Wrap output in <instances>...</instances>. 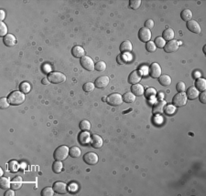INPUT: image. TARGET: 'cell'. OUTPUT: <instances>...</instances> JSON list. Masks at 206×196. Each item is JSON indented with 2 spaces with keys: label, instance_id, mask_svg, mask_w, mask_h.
I'll return each mask as SVG.
<instances>
[{
  "label": "cell",
  "instance_id": "cell-37",
  "mask_svg": "<svg viewBox=\"0 0 206 196\" xmlns=\"http://www.w3.org/2000/svg\"><path fill=\"white\" fill-rule=\"evenodd\" d=\"M53 194H54V190L50 187H46L41 191L42 196H52Z\"/></svg>",
  "mask_w": 206,
  "mask_h": 196
},
{
  "label": "cell",
  "instance_id": "cell-1",
  "mask_svg": "<svg viewBox=\"0 0 206 196\" xmlns=\"http://www.w3.org/2000/svg\"><path fill=\"white\" fill-rule=\"evenodd\" d=\"M8 101L11 105H20L25 101V95L21 91H13L8 96Z\"/></svg>",
  "mask_w": 206,
  "mask_h": 196
},
{
  "label": "cell",
  "instance_id": "cell-33",
  "mask_svg": "<svg viewBox=\"0 0 206 196\" xmlns=\"http://www.w3.org/2000/svg\"><path fill=\"white\" fill-rule=\"evenodd\" d=\"M30 89H31V87H30V83H28V82H22V83L20 84V86H19V90H20V91H21V92H23L24 94H26V93H29V92L30 91Z\"/></svg>",
  "mask_w": 206,
  "mask_h": 196
},
{
  "label": "cell",
  "instance_id": "cell-17",
  "mask_svg": "<svg viewBox=\"0 0 206 196\" xmlns=\"http://www.w3.org/2000/svg\"><path fill=\"white\" fill-rule=\"evenodd\" d=\"M71 54L73 57H75L77 59H82L83 57L85 56V51H84V47H82L81 46H75L71 49Z\"/></svg>",
  "mask_w": 206,
  "mask_h": 196
},
{
  "label": "cell",
  "instance_id": "cell-41",
  "mask_svg": "<svg viewBox=\"0 0 206 196\" xmlns=\"http://www.w3.org/2000/svg\"><path fill=\"white\" fill-rule=\"evenodd\" d=\"M94 69L96 70H98V71H104V70L106 69V64L104 61H99V62H97L95 64Z\"/></svg>",
  "mask_w": 206,
  "mask_h": 196
},
{
  "label": "cell",
  "instance_id": "cell-20",
  "mask_svg": "<svg viewBox=\"0 0 206 196\" xmlns=\"http://www.w3.org/2000/svg\"><path fill=\"white\" fill-rule=\"evenodd\" d=\"M4 44L7 46V47H13L16 45L17 43V38L14 35L12 34H8L6 37H4Z\"/></svg>",
  "mask_w": 206,
  "mask_h": 196
},
{
  "label": "cell",
  "instance_id": "cell-28",
  "mask_svg": "<svg viewBox=\"0 0 206 196\" xmlns=\"http://www.w3.org/2000/svg\"><path fill=\"white\" fill-rule=\"evenodd\" d=\"M69 154H70L72 158H78V157H80V156H81L82 152H81L80 148L76 147V146H73V147H71V148L70 149V151H69Z\"/></svg>",
  "mask_w": 206,
  "mask_h": 196
},
{
  "label": "cell",
  "instance_id": "cell-13",
  "mask_svg": "<svg viewBox=\"0 0 206 196\" xmlns=\"http://www.w3.org/2000/svg\"><path fill=\"white\" fill-rule=\"evenodd\" d=\"M53 190H54L55 192H57L59 194H65V193H67L68 187H67V184L65 182H56L53 184Z\"/></svg>",
  "mask_w": 206,
  "mask_h": 196
},
{
  "label": "cell",
  "instance_id": "cell-6",
  "mask_svg": "<svg viewBox=\"0 0 206 196\" xmlns=\"http://www.w3.org/2000/svg\"><path fill=\"white\" fill-rule=\"evenodd\" d=\"M149 76L153 78H158L161 76V68L158 63H152L148 69Z\"/></svg>",
  "mask_w": 206,
  "mask_h": 196
},
{
  "label": "cell",
  "instance_id": "cell-19",
  "mask_svg": "<svg viewBox=\"0 0 206 196\" xmlns=\"http://www.w3.org/2000/svg\"><path fill=\"white\" fill-rule=\"evenodd\" d=\"M79 142L83 145H86L91 142V135L87 131H83L79 135Z\"/></svg>",
  "mask_w": 206,
  "mask_h": 196
},
{
  "label": "cell",
  "instance_id": "cell-39",
  "mask_svg": "<svg viewBox=\"0 0 206 196\" xmlns=\"http://www.w3.org/2000/svg\"><path fill=\"white\" fill-rule=\"evenodd\" d=\"M157 94V91L155 89H153V88H148L146 91V97L147 99H153V98H155Z\"/></svg>",
  "mask_w": 206,
  "mask_h": 196
},
{
  "label": "cell",
  "instance_id": "cell-26",
  "mask_svg": "<svg viewBox=\"0 0 206 196\" xmlns=\"http://www.w3.org/2000/svg\"><path fill=\"white\" fill-rule=\"evenodd\" d=\"M22 183H23V182H22L21 177H19V176L15 177L14 180H13L12 182H11V188H12L13 190H18V189L22 186Z\"/></svg>",
  "mask_w": 206,
  "mask_h": 196
},
{
  "label": "cell",
  "instance_id": "cell-16",
  "mask_svg": "<svg viewBox=\"0 0 206 196\" xmlns=\"http://www.w3.org/2000/svg\"><path fill=\"white\" fill-rule=\"evenodd\" d=\"M90 144L94 149H100L103 146V144H104V141H103V139L99 135H93L91 138Z\"/></svg>",
  "mask_w": 206,
  "mask_h": 196
},
{
  "label": "cell",
  "instance_id": "cell-53",
  "mask_svg": "<svg viewBox=\"0 0 206 196\" xmlns=\"http://www.w3.org/2000/svg\"><path fill=\"white\" fill-rule=\"evenodd\" d=\"M159 95H160V100H162V98L164 97V94H163V93H160Z\"/></svg>",
  "mask_w": 206,
  "mask_h": 196
},
{
  "label": "cell",
  "instance_id": "cell-49",
  "mask_svg": "<svg viewBox=\"0 0 206 196\" xmlns=\"http://www.w3.org/2000/svg\"><path fill=\"white\" fill-rule=\"evenodd\" d=\"M5 196H14L15 195V192L13 190H8V191H6V193L4 194Z\"/></svg>",
  "mask_w": 206,
  "mask_h": 196
},
{
  "label": "cell",
  "instance_id": "cell-11",
  "mask_svg": "<svg viewBox=\"0 0 206 196\" xmlns=\"http://www.w3.org/2000/svg\"><path fill=\"white\" fill-rule=\"evenodd\" d=\"M138 38L142 42H148L151 38V32L149 29H146V27H142L140 29L138 32Z\"/></svg>",
  "mask_w": 206,
  "mask_h": 196
},
{
  "label": "cell",
  "instance_id": "cell-36",
  "mask_svg": "<svg viewBox=\"0 0 206 196\" xmlns=\"http://www.w3.org/2000/svg\"><path fill=\"white\" fill-rule=\"evenodd\" d=\"M94 88H95V85H94L93 83H92V82L85 83L84 85V87H83V89H84V90L85 92H92V91H93Z\"/></svg>",
  "mask_w": 206,
  "mask_h": 196
},
{
  "label": "cell",
  "instance_id": "cell-3",
  "mask_svg": "<svg viewBox=\"0 0 206 196\" xmlns=\"http://www.w3.org/2000/svg\"><path fill=\"white\" fill-rule=\"evenodd\" d=\"M48 79L49 80V82L53 83V84H60L66 80V77L62 72L54 71V72H50L49 74Z\"/></svg>",
  "mask_w": 206,
  "mask_h": 196
},
{
  "label": "cell",
  "instance_id": "cell-51",
  "mask_svg": "<svg viewBox=\"0 0 206 196\" xmlns=\"http://www.w3.org/2000/svg\"><path fill=\"white\" fill-rule=\"evenodd\" d=\"M0 17H1V22H2V20H4V18H5V11L4 10L0 11Z\"/></svg>",
  "mask_w": 206,
  "mask_h": 196
},
{
  "label": "cell",
  "instance_id": "cell-45",
  "mask_svg": "<svg viewBox=\"0 0 206 196\" xmlns=\"http://www.w3.org/2000/svg\"><path fill=\"white\" fill-rule=\"evenodd\" d=\"M9 106V101L7 98H2L1 100H0V108H1L2 109H7L8 108Z\"/></svg>",
  "mask_w": 206,
  "mask_h": 196
},
{
  "label": "cell",
  "instance_id": "cell-42",
  "mask_svg": "<svg viewBox=\"0 0 206 196\" xmlns=\"http://www.w3.org/2000/svg\"><path fill=\"white\" fill-rule=\"evenodd\" d=\"M146 48L148 52H155L156 49H157V47L155 45V43L152 42V41H148L147 42V45H146Z\"/></svg>",
  "mask_w": 206,
  "mask_h": 196
},
{
  "label": "cell",
  "instance_id": "cell-34",
  "mask_svg": "<svg viewBox=\"0 0 206 196\" xmlns=\"http://www.w3.org/2000/svg\"><path fill=\"white\" fill-rule=\"evenodd\" d=\"M80 129L84 131H87L91 130V123L87 120H84L80 122Z\"/></svg>",
  "mask_w": 206,
  "mask_h": 196
},
{
  "label": "cell",
  "instance_id": "cell-48",
  "mask_svg": "<svg viewBox=\"0 0 206 196\" xmlns=\"http://www.w3.org/2000/svg\"><path fill=\"white\" fill-rule=\"evenodd\" d=\"M199 100H200V101H201L202 104H205V103H206V93H205V91H202V92L199 95Z\"/></svg>",
  "mask_w": 206,
  "mask_h": 196
},
{
  "label": "cell",
  "instance_id": "cell-2",
  "mask_svg": "<svg viewBox=\"0 0 206 196\" xmlns=\"http://www.w3.org/2000/svg\"><path fill=\"white\" fill-rule=\"evenodd\" d=\"M69 151L70 149L65 146V145H62V146H60L59 148H57L54 152V154H53V157L56 161H64L67 159L68 155H69Z\"/></svg>",
  "mask_w": 206,
  "mask_h": 196
},
{
  "label": "cell",
  "instance_id": "cell-38",
  "mask_svg": "<svg viewBox=\"0 0 206 196\" xmlns=\"http://www.w3.org/2000/svg\"><path fill=\"white\" fill-rule=\"evenodd\" d=\"M8 26L7 25L2 21L0 23V36L1 37H6L8 34Z\"/></svg>",
  "mask_w": 206,
  "mask_h": 196
},
{
  "label": "cell",
  "instance_id": "cell-24",
  "mask_svg": "<svg viewBox=\"0 0 206 196\" xmlns=\"http://www.w3.org/2000/svg\"><path fill=\"white\" fill-rule=\"evenodd\" d=\"M159 81L162 86H169L171 84V78L169 75H161L159 78Z\"/></svg>",
  "mask_w": 206,
  "mask_h": 196
},
{
  "label": "cell",
  "instance_id": "cell-14",
  "mask_svg": "<svg viewBox=\"0 0 206 196\" xmlns=\"http://www.w3.org/2000/svg\"><path fill=\"white\" fill-rule=\"evenodd\" d=\"M187 27H188V29L193 33H196V34H200L201 33V26L199 25V23L193 19L190 20L187 22Z\"/></svg>",
  "mask_w": 206,
  "mask_h": 196
},
{
  "label": "cell",
  "instance_id": "cell-25",
  "mask_svg": "<svg viewBox=\"0 0 206 196\" xmlns=\"http://www.w3.org/2000/svg\"><path fill=\"white\" fill-rule=\"evenodd\" d=\"M163 38L164 40H168V41H170V40H173L174 38V31L173 29H167L163 31Z\"/></svg>",
  "mask_w": 206,
  "mask_h": 196
},
{
  "label": "cell",
  "instance_id": "cell-21",
  "mask_svg": "<svg viewBox=\"0 0 206 196\" xmlns=\"http://www.w3.org/2000/svg\"><path fill=\"white\" fill-rule=\"evenodd\" d=\"M131 90L135 96H141L145 92L144 87L141 85V84H134V85H132V87H131Z\"/></svg>",
  "mask_w": 206,
  "mask_h": 196
},
{
  "label": "cell",
  "instance_id": "cell-50",
  "mask_svg": "<svg viewBox=\"0 0 206 196\" xmlns=\"http://www.w3.org/2000/svg\"><path fill=\"white\" fill-rule=\"evenodd\" d=\"M43 71L45 72V73H48V72H49L50 71V67L49 66H48V65H46V66H44L43 67Z\"/></svg>",
  "mask_w": 206,
  "mask_h": 196
},
{
  "label": "cell",
  "instance_id": "cell-8",
  "mask_svg": "<svg viewBox=\"0 0 206 196\" xmlns=\"http://www.w3.org/2000/svg\"><path fill=\"white\" fill-rule=\"evenodd\" d=\"M98 155L93 152H87L86 154H84V161L85 163L89 164V165H94L98 162Z\"/></svg>",
  "mask_w": 206,
  "mask_h": 196
},
{
  "label": "cell",
  "instance_id": "cell-43",
  "mask_svg": "<svg viewBox=\"0 0 206 196\" xmlns=\"http://www.w3.org/2000/svg\"><path fill=\"white\" fill-rule=\"evenodd\" d=\"M175 110H176V107L173 105H168V106L166 105L165 109H164V111L168 115H172L175 112Z\"/></svg>",
  "mask_w": 206,
  "mask_h": 196
},
{
  "label": "cell",
  "instance_id": "cell-9",
  "mask_svg": "<svg viewBox=\"0 0 206 196\" xmlns=\"http://www.w3.org/2000/svg\"><path fill=\"white\" fill-rule=\"evenodd\" d=\"M109 81H110V79L107 76H102L95 79L94 85L98 89H105L108 86Z\"/></svg>",
  "mask_w": 206,
  "mask_h": 196
},
{
  "label": "cell",
  "instance_id": "cell-12",
  "mask_svg": "<svg viewBox=\"0 0 206 196\" xmlns=\"http://www.w3.org/2000/svg\"><path fill=\"white\" fill-rule=\"evenodd\" d=\"M179 41L177 40H170L169 41L165 47H164V50L167 52V53H172V52H175L179 49Z\"/></svg>",
  "mask_w": 206,
  "mask_h": 196
},
{
  "label": "cell",
  "instance_id": "cell-15",
  "mask_svg": "<svg viewBox=\"0 0 206 196\" xmlns=\"http://www.w3.org/2000/svg\"><path fill=\"white\" fill-rule=\"evenodd\" d=\"M141 78H142L141 72L138 70H135V71L131 72L129 77H128V82H129L130 84H132V85H134V84H138L141 80Z\"/></svg>",
  "mask_w": 206,
  "mask_h": 196
},
{
  "label": "cell",
  "instance_id": "cell-31",
  "mask_svg": "<svg viewBox=\"0 0 206 196\" xmlns=\"http://www.w3.org/2000/svg\"><path fill=\"white\" fill-rule=\"evenodd\" d=\"M19 164L16 161H10L8 162V170L10 173H17L18 171Z\"/></svg>",
  "mask_w": 206,
  "mask_h": 196
},
{
  "label": "cell",
  "instance_id": "cell-5",
  "mask_svg": "<svg viewBox=\"0 0 206 196\" xmlns=\"http://www.w3.org/2000/svg\"><path fill=\"white\" fill-rule=\"evenodd\" d=\"M106 101L111 106L116 107L118 105H121L124 100H123V97L120 94H118V93H113V94H111V95H109L107 97Z\"/></svg>",
  "mask_w": 206,
  "mask_h": 196
},
{
  "label": "cell",
  "instance_id": "cell-27",
  "mask_svg": "<svg viewBox=\"0 0 206 196\" xmlns=\"http://www.w3.org/2000/svg\"><path fill=\"white\" fill-rule=\"evenodd\" d=\"M123 100L126 103H132L136 100V96L132 92H126L123 96Z\"/></svg>",
  "mask_w": 206,
  "mask_h": 196
},
{
  "label": "cell",
  "instance_id": "cell-32",
  "mask_svg": "<svg viewBox=\"0 0 206 196\" xmlns=\"http://www.w3.org/2000/svg\"><path fill=\"white\" fill-rule=\"evenodd\" d=\"M0 185H1V188L4 190L8 189L9 187H11L10 180L8 178H6V177H1V180H0Z\"/></svg>",
  "mask_w": 206,
  "mask_h": 196
},
{
  "label": "cell",
  "instance_id": "cell-22",
  "mask_svg": "<svg viewBox=\"0 0 206 196\" xmlns=\"http://www.w3.org/2000/svg\"><path fill=\"white\" fill-rule=\"evenodd\" d=\"M199 90L194 88V87H192V88H189L188 89V91H187V98H189L190 100H196L198 97H199Z\"/></svg>",
  "mask_w": 206,
  "mask_h": 196
},
{
  "label": "cell",
  "instance_id": "cell-54",
  "mask_svg": "<svg viewBox=\"0 0 206 196\" xmlns=\"http://www.w3.org/2000/svg\"><path fill=\"white\" fill-rule=\"evenodd\" d=\"M0 174H1V175L3 174V170L2 169H0Z\"/></svg>",
  "mask_w": 206,
  "mask_h": 196
},
{
  "label": "cell",
  "instance_id": "cell-4",
  "mask_svg": "<svg viewBox=\"0 0 206 196\" xmlns=\"http://www.w3.org/2000/svg\"><path fill=\"white\" fill-rule=\"evenodd\" d=\"M188 98L186 96V94L184 92H179L178 94H176L173 98V105L177 108H181L183 107L186 103H187Z\"/></svg>",
  "mask_w": 206,
  "mask_h": 196
},
{
  "label": "cell",
  "instance_id": "cell-46",
  "mask_svg": "<svg viewBox=\"0 0 206 196\" xmlns=\"http://www.w3.org/2000/svg\"><path fill=\"white\" fill-rule=\"evenodd\" d=\"M116 60H117L118 64H120V65L125 64V63H126V61H127V60H126V58H125V56L124 54H120V55H118V57L116 58Z\"/></svg>",
  "mask_w": 206,
  "mask_h": 196
},
{
  "label": "cell",
  "instance_id": "cell-30",
  "mask_svg": "<svg viewBox=\"0 0 206 196\" xmlns=\"http://www.w3.org/2000/svg\"><path fill=\"white\" fill-rule=\"evenodd\" d=\"M181 17H182V18L184 20V21H190V20H192V12L190 10V9H184L182 12V14H181Z\"/></svg>",
  "mask_w": 206,
  "mask_h": 196
},
{
  "label": "cell",
  "instance_id": "cell-47",
  "mask_svg": "<svg viewBox=\"0 0 206 196\" xmlns=\"http://www.w3.org/2000/svg\"><path fill=\"white\" fill-rule=\"evenodd\" d=\"M154 21L152 20V19H147L146 22H145V27L146 29H153L154 27Z\"/></svg>",
  "mask_w": 206,
  "mask_h": 196
},
{
  "label": "cell",
  "instance_id": "cell-23",
  "mask_svg": "<svg viewBox=\"0 0 206 196\" xmlns=\"http://www.w3.org/2000/svg\"><path fill=\"white\" fill-rule=\"evenodd\" d=\"M196 88L198 90L200 91H205L206 90V80L204 78H199L197 80H196Z\"/></svg>",
  "mask_w": 206,
  "mask_h": 196
},
{
  "label": "cell",
  "instance_id": "cell-7",
  "mask_svg": "<svg viewBox=\"0 0 206 196\" xmlns=\"http://www.w3.org/2000/svg\"><path fill=\"white\" fill-rule=\"evenodd\" d=\"M81 65L82 67L86 69V70H89V71H92L94 69V63L93 61V60L88 57V56H84V57H83L81 59Z\"/></svg>",
  "mask_w": 206,
  "mask_h": 196
},
{
  "label": "cell",
  "instance_id": "cell-10",
  "mask_svg": "<svg viewBox=\"0 0 206 196\" xmlns=\"http://www.w3.org/2000/svg\"><path fill=\"white\" fill-rule=\"evenodd\" d=\"M166 105H167V103H166V101L164 100H158L153 106V113L154 114H161V113H163Z\"/></svg>",
  "mask_w": 206,
  "mask_h": 196
},
{
  "label": "cell",
  "instance_id": "cell-18",
  "mask_svg": "<svg viewBox=\"0 0 206 196\" xmlns=\"http://www.w3.org/2000/svg\"><path fill=\"white\" fill-rule=\"evenodd\" d=\"M132 48H133V46L129 40H125V41L122 42L120 45V51L122 53H125V54L130 53L132 51Z\"/></svg>",
  "mask_w": 206,
  "mask_h": 196
},
{
  "label": "cell",
  "instance_id": "cell-52",
  "mask_svg": "<svg viewBox=\"0 0 206 196\" xmlns=\"http://www.w3.org/2000/svg\"><path fill=\"white\" fill-rule=\"evenodd\" d=\"M49 80L48 78H43L42 79V84H44V85H49Z\"/></svg>",
  "mask_w": 206,
  "mask_h": 196
},
{
  "label": "cell",
  "instance_id": "cell-40",
  "mask_svg": "<svg viewBox=\"0 0 206 196\" xmlns=\"http://www.w3.org/2000/svg\"><path fill=\"white\" fill-rule=\"evenodd\" d=\"M140 5H141V0H130V2H129L130 8H132L134 10L139 8Z\"/></svg>",
  "mask_w": 206,
  "mask_h": 196
},
{
  "label": "cell",
  "instance_id": "cell-44",
  "mask_svg": "<svg viewBox=\"0 0 206 196\" xmlns=\"http://www.w3.org/2000/svg\"><path fill=\"white\" fill-rule=\"evenodd\" d=\"M185 88H186V86H185V83L184 82L179 81V82L177 83V86H176L177 91H179V92H184L185 91Z\"/></svg>",
  "mask_w": 206,
  "mask_h": 196
},
{
  "label": "cell",
  "instance_id": "cell-35",
  "mask_svg": "<svg viewBox=\"0 0 206 196\" xmlns=\"http://www.w3.org/2000/svg\"><path fill=\"white\" fill-rule=\"evenodd\" d=\"M155 45L159 48H162V47L164 48V47L166 45V41L164 40V38L162 37H158L155 39Z\"/></svg>",
  "mask_w": 206,
  "mask_h": 196
},
{
  "label": "cell",
  "instance_id": "cell-29",
  "mask_svg": "<svg viewBox=\"0 0 206 196\" xmlns=\"http://www.w3.org/2000/svg\"><path fill=\"white\" fill-rule=\"evenodd\" d=\"M62 169H63V165H62V163L61 161H56L53 162V164H52V171L55 173H62Z\"/></svg>",
  "mask_w": 206,
  "mask_h": 196
}]
</instances>
